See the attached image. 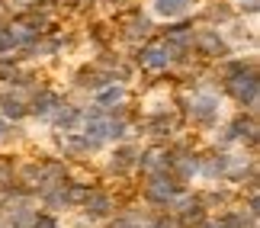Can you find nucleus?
Instances as JSON below:
<instances>
[{
    "label": "nucleus",
    "mask_w": 260,
    "mask_h": 228,
    "mask_svg": "<svg viewBox=\"0 0 260 228\" xmlns=\"http://www.w3.org/2000/svg\"><path fill=\"white\" fill-rule=\"evenodd\" d=\"M145 61L151 64V68H164V64H171V48L167 45H151L145 52Z\"/></svg>",
    "instance_id": "2"
},
{
    "label": "nucleus",
    "mask_w": 260,
    "mask_h": 228,
    "mask_svg": "<svg viewBox=\"0 0 260 228\" xmlns=\"http://www.w3.org/2000/svg\"><path fill=\"white\" fill-rule=\"evenodd\" d=\"M119 96H122V90L116 87V90H106L103 96H100V100H103V103H113V100H119Z\"/></svg>",
    "instance_id": "3"
},
{
    "label": "nucleus",
    "mask_w": 260,
    "mask_h": 228,
    "mask_svg": "<svg viewBox=\"0 0 260 228\" xmlns=\"http://www.w3.org/2000/svg\"><path fill=\"white\" fill-rule=\"evenodd\" d=\"M151 10L164 19H174V16H183L189 10V0H151Z\"/></svg>",
    "instance_id": "1"
}]
</instances>
